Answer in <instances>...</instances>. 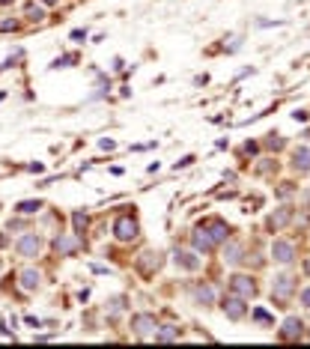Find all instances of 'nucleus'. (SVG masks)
Returning <instances> with one entry per match:
<instances>
[{"mask_svg":"<svg viewBox=\"0 0 310 349\" xmlns=\"http://www.w3.org/2000/svg\"><path fill=\"white\" fill-rule=\"evenodd\" d=\"M39 248H42V239H39L36 233H24V236L15 242V251L21 254V257H36Z\"/></svg>","mask_w":310,"mask_h":349,"instance_id":"nucleus-4","label":"nucleus"},{"mask_svg":"<svg viewBox=\"0 0 310 349\" xmlns=\"http://www.w3.org/2000/svg\"><path fill=\"white\" fill-rule=\"evenodd\" d=\"M293 120H295V122H307V111H295Z\"/></svg>","mask_w":310,"mask_h":349,"instance_id":"nucleus-29","label":"nucleus"},{"mask_svg":"<svg viewBox=\"0 0 310 349\" xmlns=\"http://www.w3.org/2000/svg\"><path fill=\"white\" fill-rule=\"evenodd\" d=\"M290 218H293V209H290V206H283V209L272 212V215H269V230H280L286 221H290Z\"/></svg>","mask_w":310,"mask_h":349,"instance_id":"nucleus-13","label":"nucleus"},{"mask_svg":"<svg viewBox=\"0 0 310 349\" xmlns=\"http://www.w3.org/2000/svg\"><path fill=\"white\" fill-rule=\"evenodd\" d=\"M0 30H18V21H0Z\"/></svg>","mask_w":310,"mask_h":349,"instance_id":"nucleus-28","label":"nucleus"},{"mask_svg":"<svg viewBox=\"0 0 310 349\" xmlns=\"http://www.w3.org/2000/svg\"><path fill=\"white\" fill-rule=\"evenodd\" d=\"M194 298H197V304H203V308H206V304H212V301H215V290H212V287H206V283H200V287L194 290Z\"/></svg>","mask_w":310,"mask_h":349,"instance_id":"nucleus-16","label":"nucleus"},{"mask_svg":"<svg viewBox=\"0 0 310 349\" xmlns=\"http://www.w3.org/2000/svg\"><path fill=\"white\" fill-rule=\"evenodd\" d=\"M293 290H295L293 278H290V275H280V278L275 280V287H272V298H275V301H280V308H283V301H290Z\"/></svg>","mask_w":310,"mask_h":349,"instance_id":"nucleus-5","label":"nucleus"},{"mask_svg":"<svg viewBox=\"0 0 310 349\" xmlns=\"http://www.w3.org/2000/svg\"><path fill=\"white\" fill-rule=\"evenodd\" d=\"M224 260H227V263H239V260H241V245H239V242H230V245H227Z\"/></svg>","mask_w":310,"mask_h":349,"instance_id":"nucleus-20","label":"nucleus"},{"mask_svg":"<svg viewBox=\"0 0 310 349\" xmlns=\"http://www.w3.org/2000/svg\"><path fill=\"white\" fill-rule=\"evenodd\" d=\"M191 242H194V248H197V251H215V239H212V233H209L206 227H200L197 230V233H194V236H191Z\"/></svg>","mask_w":310,"mask_h":349,"instance_id":"nucleus-8","label":"nucleus"},{"mask_svg":"<svg viewBox=\"0 0 310 349\" xmlns=\"http://www.w3.org/2000/svg\"><path fill=\"white\" fill-rule=\"evenodd\" d=\"M265 146H272V149H280V146H283V138H277V135H269V138H265Z\"/></svg>","mask_w":310,"mask_h":349,"instance_id":"nucleus-24","label":"nucleus"},{"mask_svg":"<svg viewBox=\"0 0 310 349\" xmlns=\"http://www.w3.org/2000/svg\"><path fill=\"white\" fill-rule=\"evenodd\" d=\"M122 311V298H110V314H120Z\"/></svg>","mask_w":310,"mask_h":349,"instance_id":"nucleus-26","label":"nucleus"},{"mask_svg":"<svg viewBox=\"0 0 310 349\" xmlns=\"http://www.w3.org/2000/svg\"><path fill=\"white\" fill-rule=\"evenodd\" d=\"M191 161H194V156H185L182 161H176V170H179V167H188Z\"/></svg>","mask_w":310,"mask_h":349,"instance_id":"nucleus-31","label":"nucleus"},{"mask_svg":"<svg viewBox=\"0 0 310 349\" xmlns=\"http://www.w3.org/2000/svg\"><path fill=\"white\" fill-rule=\"evenodd\" d=\"M224 314L230 316V319H241V316H245V304H241L239 296H230L224 301Z\"/></svg>","mask_w":310,"mask_h":349,"instance_id":"nucleus-12","label":"nucleus"},{"mask_svg":"<svg viewBox=\"0 0 310 349\" xmlns=\"http://www.w3.org/2000/svg\"><path fill=\"white\" fill-rule=\"evenodd\" d=\"M254 319H259V322H272V316L265 314L262 308H257V311H254Z\"/></svg>","mask_w":310,"mask_h":349,"instance_id":"nucleus-25","label":"nucleus"},{"mask_svg":"<svg viewBox=\"0 0 310 349\" xmlns=\"http://www.w3.org/2000/svg\"><path fill=\"white\" fill-rule=\"evenodd\" d=\"M277 194H280V197H290V194H293V185H290V182H283V185L277 188Z\"/></svg>","mask_w":310,"mask_h":349,"instance_id":"nucleus-27","label":"nucleus"},{"mask_svg":"<svg viewBox=\"0 0 310 349\" xmlns=\"http://www.w3.org/2000/svg\"><path fill=\"white\" fill-rule=\"evenodd\" d=\"M176 337H179V329H173V325L155 329V340H176Z\"/></svg>","mask_w":310,"mask_h":349,"instance_id":"nucleus-19","label":"nucleus"},{"mask_svg":"<svg viewBox=\"0 0 310 349\" xmlns=\"http://www.w3.org/2000/svg\"><path fill=\"white\" fill-rule=\"evenodd\" d=\"M301 329H304V325H301V319H298V316H290V319L283 322V329H280V337H286V340H295V337L301 334Z\"/></svg>","mask_w":310,"mask_h":349,"instance_id":"nucleus-15","label":"nucleus"},{"mask_svg":"<svg viewBox=\"0 0 310 349\" xmlns=\"http://www.w3.org/2000/svg\"><path fill=\"white\" fill-rule=\"evenodd\" d=\"M54 251H57L60 257H69V254L78 251V239H75V236H57V239H54Z\"/></svg>","mask_w":310,"mask_h":349,"instance_id":"nucleus-9","label":"nucleus"},{"mask_svg":"<svg viewBox=\"0 0 310 349\" xmlns=\"http://www.w3.org/2000/svg\"><path fill=\"white\" fill-rule=\"evenodd\" d=\"M155 319L149 314H138V316H131V332L138 334V337H155Z\"/></svg>","mask_w":310,"mask_h":349,"instance_id":"nucleus-2","label":"nucleus"},{"mask_svg":"<svg viewBox=\"0 0 310 349\" xmlns=\"http://www.w3.org/2000/svg\"><path fill=\"white\" fill-rule=\"evenodd\" d=\"M39 283H42V275H39L36 269H24V272H21V290L36 293V290H39Z\"/></svg>","mask_w":310,"mask_h":349,"instance_id":"nucleus-10","label":"nucleus"},{"mask_svg":"<svg viewBox=\"0 0 310 349\" xmlns=\"http://www.w3.org/2000/svg\"><path fill=\"white\" fill-rule=\"evenodd\" d=\"M72 221H75V230H78V233L86 227V215H84V212H75V215H72Z\"/></svg>","mask_w":310,"mask_h":349,"instance_id":"nucleus-22","label":"nucleus"},{"mask_svg":"<svg viewBox=\"0 0 310 349\" xmlns=\"http://www.w3.org/2000/svg\"><path fill=\"white\" fill-rule=\"evenodd\" d=\"M42 3H45V6H54V3H57V0H42Z\"/></svg>","mask_w":310,"mask_h":349,"instance_id":"nucleus-33","label":"nucleus"},{"mask_svg":"<svg viewBox=\"0 0 310 349\" xmlns=\"http://www.w3.org/2000/svg\"><path fill=\"white\" fill-rule=\"evenodd\" d=\"M72 39H75V42H84V39H86V30H72Z\"/></svg>","mask_w":310,"mask_h":349,"instance_id":"nucleus-30","label":"nucleus"},{"mask_svg":"<svg viewBox=\"0 0 310 349\" xmlns=\"http://www.w3.org/2000/svg\"><path fill=\"white\" fill-rule=\"evenodd\" d=\"M272 254H275L277 263H290L295 257V248H293V242H286V239H277V242L272 245Z\"/></svg>","mask_w":310,"mask_h":349,"instance_id":"nucleus-7","label":"nucleus"},{"mask_svg":"<svg viewBox=\"0 0 310 349\" xmlns=\"http://www.w3.org/2000/svg\"><path fill=\"white\" fill-rule=\"evenodd\" d=\"M161 263H164V257H161L158 251H143L138 257V269L143 275H155V272L161 269Z\"/></svg>","mask_w":310,"mask_h":349,"instance_id":"nucleus-6","label":"nucleus"},{"mask_svg":"<svg viewBox=\"0 0 310 349\" xmlns=\"http://www.w3.org/2000/svg\"><path fill=\"white\" fill-rule=\"evenodd\" d=\"M39 209H42V203H39V200H21V203L15 206L18 215H33V212H39Z\"/></svg>","mask_w":310,"mask_h":349,"instance_id":"nucleus-18","label":"nucleus"},{"mask_svg":"<svg viewBox=\"0 0 310 349\" xmlns=\"http://www.w3.org/2000/svg\"><path fill=\"white\" fill-rule=\"evenodd\" d=\"M0 3H3V6H6V3H15V0H0Z\"/></svg>","mask_w":310,"mask_h":349,"instance_id":"nucleus-35","label":"nucleus"},{"mask_svg":"<svg viewBox=\"0 0 310 349\" xmlns=\"http://www.w3.org/2000/svg\"><path fill=\"white\" fill-rule=\"evenodd\" d=\"M206 230L212 233V239H215V242H224V239H227V224H224V221H212Z\"/></svg>","mask_w":310,"mask_h":349,"instance_id":"nucleus-17","label":"nucleus"},{"mask_svg":"<svg viewBox=\"0 0 310 349\" xmlns=\"http://www.w3.org/2000/svg\"><path fill=\"white\" fill-rule=\"evenodd\" d=\"M230 293L239 298H251L257 293V287H254V280L248 278V275H236V278H230Z\"/></svg>","mask_w":310,"mask_h":349,"instance_id":"nucleus-3","label":"nucleus"},{"mask_svg":"<svg viewBox=\"0 0 310 349\" xmlns=\"http://www.w3.org/2000/svg\"><path fill=\"white\" fill-rule=\"evenodd\" d=\"M176 266H179V269H188V272H197V269H200V260H197L191 251H176Z\"/></svg>","mask_w":310,"mask_h":349,"instance_id":"nucleus-14","label":"nucleus"},{"mask_svg":"<svg viewBox=\"0 0 310 349\" xmlns=\"http://www.w3.org/2000/svg\"><path fill=\"white\" fill-rule=\"evenodd\" d=\"M293 167L298 170V173H307L310 170V149L307 146H298L293 152Z\"/></svg>","mask_w":310,"mask_h":349,"instance_id":"nucleus-11","label":"nucleus"},{"mask_svg":"<svg viewBox=\"0 0 310 349\" xmlns=\"http://www.w3.org/2000/svg\"><path fill=\"white\" fill-rule=\"evenodd\" d=\"M304 272H307V275H310V260H307V263H304Z\"/></svg>","mask_w":310,"mask_h":349,"instance_id":"nucleus-34","label":"nucleus"},{"mask_svg":"<svg viewBox=\"0 0 310 349\" xmlns=\"http://www.w3.org/2000/svg\"><path fill=\"white\" fill-rule=\"evenodd\" d=\"M138 233H140V224L131 218V215H122V218L114 221V236H117L120 242H131V239H138Z\"/></svg>","mask_w":310,"mask_h":349,"instance_id":"nucleus-1","label":"nucleus"},{"mask_svg":"<svg viewBox=\"0 0 310 349\" xmlns=\"http://www.w3.org/2000/svg\"><path fill=\"white\" fill-rule=\"evenodd\" d=\"M27 18L30 21H45V9L39 3H27Z\"/></svg>","mask_w":310,"mask_h":349,"instance_id":"nucleus-21","label":"nucleus"},{"mask_svg":"<svg viewBox=\"0 0 310 349\" xmlns=\"http://www.w3.org/2000/svg\"><path fill=\"white\" fill-rule=\"evenodd\" d=\"M301 304H307V308H310V287H307V290H301Z\"/></svg>","mask_w":310,"mask_h":349,"instance_id":"nucleus-32","label":"nucleus"},{"mask_svg":"<svg viewBox=\"0 0 310 349\" xmlns=\"http://www.w3.org/2000/svg\"><path fill=\"white\" fill-rule=\"evenodd\" d=\"M69 63H75V57H57V60L51 63V69H66Z\"/></svg>","mask_w":310,"mask_h":349,"instance_id":"nucleus-23","label":"nucleus"}]
</instances>
